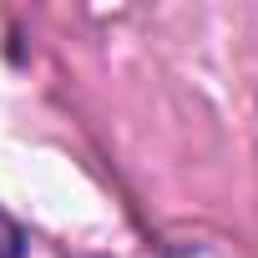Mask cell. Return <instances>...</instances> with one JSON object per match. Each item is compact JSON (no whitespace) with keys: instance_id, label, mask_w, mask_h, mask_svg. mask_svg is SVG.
I'll return each mask as SVG.
<instances>
[{"instance_id":"cell-1","label":"cell","mask_w":258,"mask_h":258,"mask_svg":"<svg viewBox=\"0 0 258 258\" xmlns=\"http://www.w3.org/2000/svg\"><path fill=\"white\" fill-rule=\"evenodd\" d=\"M0 258H26V228L11 213H0Z\"/></svg>"}]
</instances>
